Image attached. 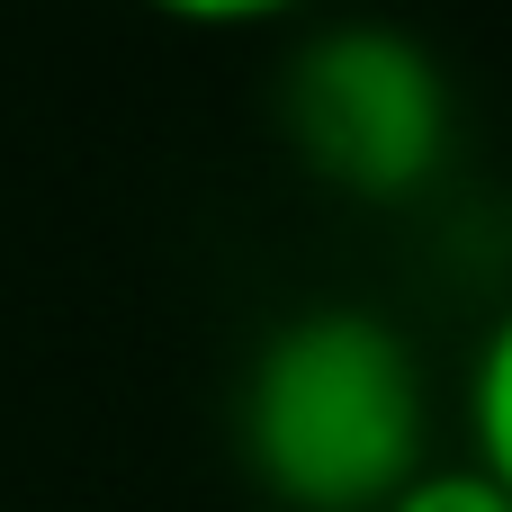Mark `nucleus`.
Instances as JSON below:
<instances>
[{
	"instance_id": "f257e3e1",
	"label": "nucleus",
	"mask_w": 512,
	"mask_h": 512,
	"mask_svg": "<svg viewBox=\"0 0 512 512\" xmlns=\"http://www.w3.org/2000/svg\"><path fill=\"white\" fill-rule=\"evenodd\" d=\"M243 468L288 512H387L432 468V387L414 342L369 306L270 324L234 396Z\"/></svg>"
},
{
	"instance_id": "f03ea898",
	"label": "nucleus",
	"mask_w": 512,
	"mask_h": 512,
	"mask_svg": "<svg viewBox=\"0 0 512 512\" xmlns=\"http://www.w3.org/2000/svg\"><path fill=\"white\" fill-rule=\"evenodd\" d=\"M288 144L342 198H414L450 162V72L405 27H324L288 63Z\"/></svg>"
},
{
	"instance_id": "7ed1b4c3",
	"label": "nucleus",
	"mask_w": 512,
	"mask_h": 512,
	"mask_svg": "<svg viewBox=\"0 0 512 512\" xmlns=\"http://www.w3.org/2000/svg\"><path fill=\"white\" fill-rule=\"evenodd\" d=\"M468 468H486L512 495V306L486 324L468 360Z\"/></svg>"
},
{
	"instance_id": "20e7f679",
	"label": "nucleus",
	"mask_w": 512,
	"mask_h": 512,
	"mask_svg": "<svg viewBox=\"0 0 512 512\" xmlns=\"http://www.w3.org/2000/svg\"><path fill=\"white\" fill-rule=\"evenodd\" d=\"M387 512H512V495L486 477V468H468V459H432Z\"/></svg>"
}]
</instances>
